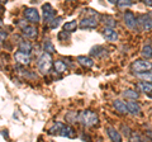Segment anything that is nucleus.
I'll return each instance as SVG.
<instances>
[{"mask_svg":"<svg viewBox=\"0 0 152 142\" xmlns=\"http://www.w3.org/2000/svg\"><path fill=\"white\" fill-rule=\"evenodd\" d=\"M42 10H43V18L47 23H50L55 18V9L52 8L50 4H45V5L42 7Z\"/></svg>","mask_w":152,"mask_h":142,"instance_id":"423d86ee","label":"nucleus"},{"mask_svg":"<svg viewBox=\"0 0 152 142\" xmlns=\"http://www.w3.org/2000/svg\"><path fill=\"white\" fill-rule=\"evenodd\" d=\"M52 67V57L48 52H45L43 55L38 59V69L42 74H48Z\"/></svg>","mask_w":152,"mask_h":142,"instance_id":"f03ea898","label":"nucleus"},{"mask_svg":"<svg viewBox=\"0 0 152 142\" xmlns=\"http://www.w3.org/2000/svg\"><path fill=\"white\" fill-rule=\"evenodd\" d=\"M103 22H104V24H107V27L115 26V20H114L112 17H103Z\"/></svg>","mask_w":152,"mask_h":142,"instance_id":"393cba45","label":"nucleus"},{"mask_svg":"<svg viewBox=\"0 0 152 142\" xmlns=\"http://www.w3.org/2000/svg\"><path fill=\"white\" fill-rule=\"evenodd\" d=\"M0 1H7V0H0Z\"/></svg>","mask_w":152,"mask_h":142,"instance_id":"e433bc0d","label":"nucleus"},{"mask_svg":"<svg viewBox=\"0 0 152 142\" xmlns=\"http://www.w3.org/2000/svg\"><path fill=\"white\" fill-rule=\"evenodd\" d=\"M138 22H140V24L142 26V28H143V29H146V31L152 29V18H151L150 15L145 14V15L140 17Z\"/></svg>","mask_w":152,"mask_h":142,"instance_id":"6e6552de","label":"nucleus"},{"mask_svg":"<svg viewBox=\"0 0 152 142\" xmlns=\"http://www.w3.org/2000/svg\"><path fill=\"white\" fill-rule=\"evenodd\" d=\"M108 135H109V137H110L112 141H115V142L122 141V136L119 135V132L115 131L114 128H108Z\"/></svg>","mask_w":152,"mask_h":142,"instance_id":"dca6fc26","label":"nucleus"},{"mask_svg":"<svg viewBox=\"0 0 152 142\" xmlns=\"http://www.w3.org/2000/svg\"><path fill=\"white\" fill-rule=\"evenodd\" d=\"M98 26V20L95 18H84L80 22V27L81 28H95Z\"/></svg>","mask_w":152,"mask_h":142,"instance_id":"9d476101","label":"nucleus"},{"mask_svg":"<svg viewBox=\"0 0 152 142\" xmlns=\"http://www.w3.org/2000/svg\"><path fill=\"white\" fill-rule=\"evenodd\" d=\"M62 127H64L62 123H56V124L52 127V128H50L48 133L50 135H60V131L62 130Z\"/></svg>","mask_w":152,"mask_h":142,"instance_id":"aec40b11","label":"nucleus"},{"mask_svg":"<svg viewBox=\"0 0 152 142\" xmlns=\"http://www.w3.org/2000/svg\"><path fill=\"white\" fill-rule=\"evenodd\" d=\"M122 130H123V133H124L126 136H129L131 135V132H129V128L126 126H122Z\"/></svg>","mask_w":152,"mask_h":142,"instance_id":"2f4dec72","label":"nucleus"},{"mask_svg":"<svg viewBox=\"0 0 152 142\" xmlns=\"http://www.w3.org/2000/svg\"><path fill=\"white\" fill-rule=\"evenodd\" d=\"M55 70L57 71V72H64V71L67 70V66H66V64L64 62V61H56L55 62Z\"/></svg>","mask_w":152,"mask_h":142,"instance_id":"6ab92c4d","label":"nucleus"},{"mask_svg":"<svg viewBox=\"0 0 152 142\" xmlns=\"http://www.w3.org/2000/svg\"><path fill=\"white\" fill-rule=\"evenodd\" d=\"M43 50L45 52H48V53H52V52H55V47L52 45V42L50 40H46L45 43H43Z\"/></svg>","mask_w":152,"mask_h":142,"instance_id":"4be33fe9","label":"nucleus"},{"mask_svg":"<svg viewBox=\"0 0 152 142\" xmlns=\"http://www.w3.org/2000/svg\"><path fill=\"white\" fill-rule=\"evenodd\" d=\"M103 36L105 37V40L112 41V42L118 40V34H117V32L113 29V27H105V28H104Z\"/></svg>","mask_w":152,"mask_h":142,"instance_id":"1a4fd4ad","label":"nucleus"},{"mask_svg":"<svg viewBox=\"0 0 152 142\" xmlns=\"http://www.w3.org/2000/svg\"><path fill=\"white\" fill-rule=\"evenodd\" d=\"M61 20H62V19H61L60 17H58V18H53V19H52V20L48 23V24H50V28H51V29H55V28H57V27L60 26Z\"/></svg>","mask_w":152,"mask_h":142,"instance_id":"a878e982","label":"nucleus"},{"mask_svg":"<svg viewBox=\"0 0 152 142\" xmlns=\"http://www.w3.org/2000/svg\"><path fill=\"white\" fill-rule=\"evenodd\" d=\"M109 1H110V3H115V4H117L118 0H109Z\"/></svg>","mask_w":152,"mask_h":142,"instance_id":"f704fd0d","label":"nucleus"},{"mask_svg":"<svg viewBox=\"0 0 152 142\" xmlns=\"http://www.w3.org/2000/svg\"><path fill=\"white\" fill-rule=\"evenodd\" d=\"M145 3L147 5H152V0H145Z\"/></svg>","mask_w":152,"mask_h":142,"instance_id":"72a5a7b5","label":"nucleus"},{"mask_svg":"<svg viewBox=\"0 0 152 142\" xmlns=\"http://www.w3.org/2000/svg\"><path fill=\"white\" fill-rule=\"evenodd\" d=\"M124 97L129 98V99H137L138 98V93L134 91V90H131V89H128V90L124 91Z\"/></svg>","mask_w":152,"mask_h":142,"instance_id":"b1692460","label":"nucleus"},{"mask_svg":"<svg viewBox=\"0 0 152 142\" xmlns=\"http://www.w3.org/2000/svg\"><path fill=\"white\" fill-rule=\"evenodd\" d=\"M142 55H143V57L146 59H152V46L147 45L143 47V50H142Z\"/></svg>","mask_w":152,"mask_h":142,"instance_id":"5701e85b","label":"nucleus"},{"mask_svg":"<svg viewBox=\"0 0 152 142\" xmlns=\"http://www.w3.org/2000/svg\"><path fill=\"white\" fill-rule=\"evenodd\" d=\"M23 34L28 38H33V37L37 36V28L33 26H26L23 27Z\"/></svg>","mask_w":152,"mask_h":142,"instance_id":"ddd939ff","label":"nucleus"},{"mask_svg":"<svg viewBox=\"0 0 152 142\" xmlns=\"http://www.w3.org/2000/svg\"><path fill=\"white\" fill-rule=\"evenodd\" d=\"M1 24H3V22H1V20H0V26H1Z\"/></svg>","mask_w":152,"mask_h":142,"instance_id":"c9c22d12","label":"nucleus"},{"mask_svg":"<svg viewBox=\"0 0 152 142\" xmlns=\"http://www.w3.org/2000/svg\"><path fill=\"white\" fill-rule=\"evenodd\" d=\"M77 121L81 123L85 127H91L98 124V116L96 113H94L91 111H84L77 116Z\"/></svg>","mask_w":152,"mask_h":142,"instance_id":"f257e3e1","label":"nucleus"},{"mask_svg":"<svg viewBox=\"0 0 152 142\" xmlns=\"http://www.w3.org/2000/svg\"><path fill=\"white\" fill-rule=\"evenodd\" d=\"M127 108H128V112L134 116L140 114V112H141V107L137 104V102H133V99H131L129 102H127Z\"/></svg>","mask_w":152,"mask_h":142,"instance_id":"9b49d317","label":"nucleus"},{"mask_svg":"<svg viewBox=\"0 0 152 142\" xmlns=\"http://www.w3.org/2000/svg\"><path fill=\"white\" fill-rule=\"evenodd\" d=\"M60 136H62V137H67V138H74L75 137V131L72 127H70V126H64L62 127V130L60 131Z\"/></svg>","mask_w":152,"mask_h":142,"instance_id":"f8f14e48","label":"nucleus"},{"mask_svg":"<svg viewBox=\"0 0 152 142\" xmlns=\"http://www.w3.org/2000/svg\"><path fill=\"white\" fill-rule=\"evenodd\" d=\"M19 51L26 52V53L29 55L32 52V45L28 41H22L20 43H19Z\"/></svg>","mask_w":152,"mask_h":142,"instance_id":"f3484780","label":"nucleus"},{"mask_svg":"<svg viewBox=\"0 0 152 142\" xmlns=\"http://www.w3.org/2000/svg\"><path fill=\"white\" fill-rule=\"evenodd\" d=\"M138 76L140 78H143V79H146V80H152V72H150V74H138Z\"/></svg>","mask_w":152,"mask_h":142,"instance_id":"c756f323","label":"nucleus"},{"mask_svg":"<svg viewBox=\"0 0 152 142\" xmlns=\"http://www.w3.org/2000/svg\"><path fill=\"white\" fill-rule=\"evenodd\" d=\"M114 108L119 112V113H128V108H127V104L126 103H123L122 100H114Z\"/></svg>","mask_w":152,"mask_h":142,"instance_id":"2eb2a0df","label":"nucleus"},{"mask_svg":"<svg viewBox=\"0 0 152 142\" xmlns=\"http://www.w3.org/2000/svg\"><path fill=\"white\" fill-rule=\"evenodd\" d=\"M124 23L129 29H136L137 28V19L132 12H127L124 14Z\"/></svg>","mask_w":152,"mask_h":142,"instance_id":"39448f33","label":"nucleus"},{"mask_svg":"<svg viewBox=\"0 0 152 142\" xmlns=\"http://www.w3.org/2000/svg\"><path fill=\"white\" fill-rule=\"evenodd\" d=\"M0 8H1V7H0Z\"/></svg>","mask_w":152,"mask_h":142,"instance_id":"4c0bfd02","label":"nucleus"},{"mask_svg":"<svg viewBox=\"0 0 152 142\" xmlns=\"http://www.w3.org/2000/svg\"><path fill=\"white\" fill-rule=\"evenodd\" d=\"M69 32H66V31H62L61 33H58V40L61 41H64V40H69Z\"/></svg>","mask_w":152,"mask_h":142,"instance_id":"c85d7f7f","label":"nucleus"},{"mask_svg":"<svg viewBox=\"0 0 152 142\" xmlns=\"http://www.w3.org/2000/svg\"><path fill=\"white\" fill-rule=\"evenodd\" d=\"M76 28H77V22L76 20H71L64 24V31L66 32H75Z\"/></svg>","mask_w":152,"mask_h":142,"instance_id":"a211bd4d","label":"nucleus"},{"mask_svg":"<svg viewBox=\"0 0 152 142\" xmlns=\"http://www.w3.org/2000/svg\"><path fill=\"white\" fill-rule=\"evenodd\" d=\"M117 5L119 8H128V7L132 5V1H131V0H118Z\"/></svg>","mask_w":152,"mask_h":142,"instance_id":"bb28decb","label":"nucleus"},{"mask_svg":"<svg viewBox=\"0 0 152 142\" xmlns=\"http://www.w3.org/2000/svg\"><path fill=\"white\" fill-rule=\"evenodd\" d=\"M24 15L27 18V20H29L32 23L39 22V13H38V10H37V9H34V8H28V9H26Z\"/></svg>","mask_w":152,"mask_h":142,"instance_id":"20e7f679","label":"nucleus"},{"mask_svg":"<svg viewBox=\"0 0 152 142\" xmlns=\"http://www.w3.org/2000/svg\"><path fill=\"white\" fill-rule=\"evenodd\" d=\"M138 88L145 93H151L152 91V84L151 83H140Z\"/></svg>","mask_w":152,"mask_h":142,"instance_id":"412c9836","label":"nucleus"},{"mask_svg":"<svg viewBox=\"0 0 152 142\" xmlns=\"http://www.w3.org/2000/svg\"><path fill=\"white\" fill-rule=\"evenodd\" d=\"M103 51H104L103 47L96 46V47H93V50L90 51V55H91V56H100V53H102Z\"/></svg>","mask_w":152,"mask_h":142,"instance_id":"cd10ccee","label":"nucleus"},{"mask_svg":"<svg viewBox=\"0 0 152 142\" xmlns=\"http://www.w3.org/2000/svg\"><path fill=\"white\" fill-rule=\"evenodd\" d=\"M7 38V33L5 32H0V47H1V42Z\"/></svg>","mask_w":152,"mask_h":142,"instance_id":"7c9ffc66","label":"nucleus"},{"mask_svg":"<svg viewBox=\"0 0 152 142\" xmlns=\"http://www.w3.org/2000/svg\"><path fill=\"white\" fill-rule=\"evenodd\" d=\"M132 141H140L141 140V137L137 135V133H133V136H132V138H131Z\"/></svg>","mask_w":152,"mask_h":142,"instance_id":"473e14b6","label":"nucleus"},{"mask_svg":"<svg viewBox=\"0 0 152 142\" xmlns=\"http://www.w3.org/2000/svg\"><path fill=\"white\" fill-rule=\"evenodd\" d=\"M151 69H152V64L150 61H146V60H138V61H134V62L132 64V70L137 74L146 72V71H150Z\"/></svg>","mask_w":152,"mask_h":142,"instance_id":"7ed1b4c3","label":"nucleus"},{"mask_svg":"<svg viewBox=\"0 0 152 142\" xmlns=\"http://www.w3.org/2000/svg\"><path fill=\"white\" fill-rule=\"evenodd\" d=\"M14 57H15V60L18 61L19 64H22V65H28V64L31 62V57H29V55L26 53V52H22V51L15 52Z\"/></svg>","mask_w":152,"mask_h":142,"instance_id":"0eeeda50","label":"nucleus"},{"mask_svg":"<svg viewBox=\"0 0 152 142\" xmlns=\"http://www.w3.org/2000/svg\"><path fill=\"white\" fill-rule=\"evenodd\" d=\"M77 62L80 65H83L84 67H91V66L94 65V61L90 57H86V56H79V57H77Z\"/></svg>","mask_w":152,"mask_h":142,"instance_id":"4468645a","label":"nucleus"}]
</instances>
